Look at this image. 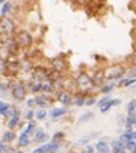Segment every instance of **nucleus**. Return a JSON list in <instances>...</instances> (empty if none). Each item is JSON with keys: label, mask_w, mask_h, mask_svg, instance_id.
<instances>
[{"label": "nucleus", "mask_w": 136, "mask_h": 153, "mask_svg": "<svg viewBox=\"0 0 136 153\" xmlns=\"http://www.w3.org/2000/svg\"><path fill=\"white\" fill-rule=\"evenodd\" d=\"M76 86L80 90V93H83V94H89V91L94 88V82H92V76L91 74H88V73H85V71H82V73H79L77 74V77H76Z\"/></svg>", "instance_id": "obj_1"}, {"label": "nucleus", "mask_w": 136, "mask_h": 153, "mask_svg": "<svg viewBox=\"0 0 136 153\" xmlns=\"http://www.w3.org/2000/svg\"><path fill=\"white\" fill-rule=\"evenodd\" d=\"M126 71H127V70L123 67V65H113V67H110L104 74H106V79L113 80V82H118V80H121V79L124 77Z\"/></svg>", "instance_id": "obj_2"}, {"label": "nucleus", "mask_w": 136, "mask_h": 153, "mask_svg": "<svg viewBox=\"0 0 136 153\" xmlns=\"http://www.w3.org/2000/svg\"><path fill=\"white\" fill-rule=\"evenodd\" d=\"M15 41H17V44H18L20 47L29 49V47L32 46V42H33V38H32V35H30L29 32L20 30V32L17 33V36H15Z\"/></svg>", "instance_id": "obj_3"}, {"label": "nucleus", "mask_w": 136, "mask_h": 153, "mask_svg": "<svg viewBox=\"0 0 136 153\" xmlns=\"http://www.w3.org/2000/svg\"><path fill=\"white\" fill-rule=\"evenodd\" d=\"M11 94H12L14 100H17V102H24V100H26V86L21 85V83L12 85Z\"/></svg>", "instance_id": "obj_4"}, {"label": "nucleus", "mask_w": 136, "mask_h": 153, "mask_svg": "<svg viewBox=\"0 0 136 153\" xmlns=\"http://www.w3.org/2000/svg\"><path fill=\"white\" fill-rule=\"evenodd\" d=\"M15 30V25L14 21L8 17H2L0 18V32H5V33H12Z\"/></svg>", "instance_id": "obj_5"}, {"label": "nucleus", "mask_w": 136, "mask_h": 153, "mask_svg": "<svg viewBox=\"0 0 136 153\" xmlns=\"http://www.w3.org/2000/svg\"><path fill=\"white\" fill-rule=\"evenodd\" d=\"M56 100L61 102L67 108V106H70L73 103V96H71V93H68L67 90H62V91L56 93Z\"/></svg>", "instance_id": "obj_6"}, {"label": "nucleus", "mask_w": 136, "mask_h": 153, "mask_svg": "<svg viewBox=\"0 0 136 153\" xmlns=\"http://www.w3.org/2000/svg\"><path fill=\"white\" fill-rule=\"evenodd\" d=\"M20 117H21V112H20V109H14V114L9 117V120H8V129L9 130H14L18 124H20Z\"/></svg>", "instance_id": "obj_7"}, {"label": "nucleus", "mask_w": 136, "mask_h": 153, "mask_svg": "<svg viewBox=\"0 0 136 153\" xmlns=\"http://www.w3.org/2000/svg\"><path fill=\"white\" fill-rule=\"evenodd\" d=\"M49 140V135L44 132V129H41V127H36L35 130H33V143H36V144H41V143H45Z\"/></svg>", "instance_id": "obj_8"}, {"label": "nucleus", "mask_w": 136, "mask_h": 153, "mask_svg": "<svg viewBox=\"0 0 136 153\" xmlns=\"http://www.w3.org/2000/svg\"><path fill=\"white\" fill-rule=\"evenodd\" d=\"M95 152L97 153H110L112 152V149H110V146H109L106 138H100L98 140V143L95 144Z\"/></svg>", "instance_id": "obj_9"}, {"label": "nucleus", "mask_w": 136, "mask_h": 153, "mask_svg": "<svg viewBox=\"0 0 136 153\" xmlns=\"http://www.w3.org/2000/svg\"><path fill=\"white\" fill-rule=\"evenodd\" d=\"M109 146L112 149L110 153H127L126 152V147H124V143H121L120 140H112L109 141Z\"/></svg>", "instance_id": "obj_10"}, {"label": "nucleus", "mask_w": 136, "mask_h": 153, "mask_svg": "<svg viewBox=\"0 0 136 153\" xmlns=\"http://www.w3.org/2000/svg\"><path fill=\"white\" fill-rule=\"evenodd\" d=\"M14 109H15V108H12V106L8 105L6 102H0V115H2V117L9 118V117L14 114Z\"/></svg>", "instance_id": "obj_11"}, {"label": "nucleus", "mask_w": 136, "mask_h": 153, "mask_svg": "<svg viewBox=\"0 0 136 153\" xmlns=\"http://www.w3.org/2000/svg\"><path fill=\"white\" fill-rule=\"evenodd\" d=\"M121 143H127V141H135L136 140V130L135 129H132V130H124V132L120 135V138H118Z\"/></svg>", "instance_id": "obj_12"}, {"label": "nucleus", "mask_w": 136, "mask_h": 153, "mask_svg": "<svg viewBox=\"0 0 136 153\" xmlns=\"http://www.w3.org/2000/svg\"><path fill=\"white\" fill-rule=\"evenodd\" d=\"M92 82H94V86H98V88H101V86L106 83V74L101 73V71H97L92 74Z\"/></svg>", "instance_id": "obj_13"}, {"label": "nucleus", "mask_w": 136, "mask_h": 153, "mask_svg": "<svg viewBox=\"0 0 136 153\" xmlns=\"http://www.w3.org/2000/svg\"><path fill=\"white\" fill-rule=\"evenodd\" d=\"M120 105H121V100H120V99H110L104 106H101V108H100V112H101V114H106V112H109V111H110V109H112L113 106H120Z\"/></svg>", "instance_id": "obj_14"}, {"label": "nucleus", "mask_w": 136, "mask_h": 153, "mask_svg": "<svg viewBox=\"0 0 136 153\" xmlns=\"http://www.w3.org/2000/svg\"><path fill=\"white\" fill-rule=\"evenodd\" d=\"M52 67H53V71L61 73V71H64V70L67 68V62H65L64 59L56 58V59H52Z\"/></svg>", "instance_id": "obj_15"}, {"label": "nucleus", "mask_w": 136, "mask_h": 153, "mask_svg": "<svg viewBox=\"0 0 136 153\" xmlns=\"http://www.w3.org/2000/svg\"><path fill=\"white\" fill-rule=\"evenodd\" d=\"M117 86H118V82H113V80H110V82H106L103 86H101V88H100V91L104 94V96H109L113 90H115L117 88Z\"/></svg>", "instance_id": "obj_16"}, {"label": "nucleus", "mask_w": 136, "mask_h": 153, "mask_svg": "<svg viewBox=\"0 0 136 153\" xmlns=\"http://www.w3.org/2000/svg\"><path fill=\"white\" fill-rule=\"evenodd\" d=\"M42 147H44L45 153H56V152L61 149V143H58V141H50V143H45Z\"/></svg>", "instance_id": "obj_17"}, {"label": "nucleus", "mask_w": 136, "mask_h": 153, "mask_svg": "<svg viewBox=\"0 0 136 153\" xmlns=\"http://www.w3.org/2000/svg\"><path fill=\"white\" fill-rule=\"evenodd\" d=\"M5 42H6V49H8V53H9V55H15V53L18 52V47H20V46L17 44V41H15V39L8 38Z\"/></svg>", "instance_id": "obj_18"}, {"label": "nucleus", "mask_w": 136, "mask_h": 153, "mask_svg": "<svg viewBox=\"0 0 136 153\" xmlns=\"http://www.w3.org/2000/svg\"><path fill=\"white\" fill-rule=\"evenodd\" d=\"M67 114H68V109H67L65 106L56 108V109H52V111H50V117H52L53 120H56V118H59V117H64V115H67Z\"/></svg>", "instance_id": "obj_19"}, {"label": "nucleus", "mask_w": 136, "mask_h": 153, "mask_svg": "<svg viewBox=\"0 0 136 153\" xmlns=\"http://www.w3.org/2000/svg\"><path fill=\"white\" fill-rule=\"evenodd\" d=\"M35 103L36 106H39L41 109H45L49 106V97L47 96H36L35 97Z\"/></svg>", "instance_id": "obj_20"}, {"label": "nucleus", "mask_w": 136, "mask_h": 153, "mask_svg": "<svg viewBox=\"0 0 136 153\" xmlns=\"http://www.w3.org/2000/svg\"><path fill=\"white\" fill-rule=\"evenodd\" d=\"M136 79H132V77H123L121 80H118V86L121 88H130L132 85H135Z\"/></svg>", "instance_id": "obj_21"}, {"label": "nucleus", "mask_w": 136, "mask_h": 153, "mask_svg": "<svg viewBox=\"0 0 136 153\" xmlns=\"http://www.w3.org/2000/svg\"><path fill=\"white\" fill-rule=\"evenodd\" d=\"M27 146H30V138L24 132H21L18 137V147H27Z\"/></svg>", "instance_id": "obj_22"}, {"label": "nucleus", "mask_w": 136, "mask_h": 153, "mask_svg": "<svg viewBox=\"0 0 136 153\" xmlns=\"http://www.w3.org/2000/svg\"><path fill=\"white\" fill-rule=\"evenodd\" d=\"M86 94L80 93V94H76V97H73V105L76 106H85V102H86Z\"/></svg>", "instance_id": "obj_23"}, {"label": "nucleus", "mask_w": 136, "mask_h": 153, "mask_svg": "<svg viewBox=\"0 0 136 153\" xmlns=\"http://www.w3.org/2000/svg\"><path fill=\"white\" fill-rule=\"evenodd\" d=\"M27 88H29V91L33 93V94L42 93V82H32V83H29Z\"/></svg>", "instance_id": "obj_24"}, {"label": "nucleus", "mask_w": 136, "mask_h": 153, "mask_svg": "<svg viewBox=\"0 0 136 153\" xmlns=\"http://www.w3.org/2000/svg\"><path fill=\"white\" fill-rule=\"evenodd\" d=\"M15 138H17V135L14 134V130H8V132H5V134H3L2 143H6V144H9V143L15 141Z\"/></svg>", "instance_id": "obj_25"}, {"label": "nucleus", "mask_w": 136, "mask_h": 153, "mask_svg": "<svg viewBox=\"0 0 136 153\" xmlns=\"http://www.w3.org/2000/svg\"><path fill=\"white\" fill-rule=\"evenodd\" d=\"M55 90H53V83L50 82V80H45V82H42V93L44 94H50V93H53Z\"/></svg>", "instance_id": "obj_26"}, {"label": "nucleus", "mask_w": 136, "mask_h": 153, "mask_svg": "<svg viewBox=\"0 0 136 153\" xmlns=\"http://www.w3.org/2000/svg\"><path fill=\"white\" fill-rule=\"evenodd\" d=\"M35 129H36V124H35V121L32 120V121H29V124L24 127V130H23V132H24L27 137H30V134H33Z\"/></svg>", "instance_id": "obj_27"}, {"label": "nucleus", "mask_w": 136, "mask_h": 153, "mask_svg": "<svg viewBox=\"0 0 136 153\" xmlns=\"http://www.w3.org/2000/svg\"><path fill=\"white\" fill-rule=\"evenodd\" d=\"M136 112V99H132L129 103H127V115Z\"/></svg>", "instance_id": "obj_28"}, {"label": "nucleus", "mask_w": 136, "mask_h": 153, "mask_svg": "<svg viewBox=\"0 0 136 153\" xmlns=\"http://www.w3.org/2000/svg\"><path fill=\"white\" fill-rule=\"evenodd\" d=\"M124 147H126V152L127 153H136V143L135 141H127L124 144Z\"/></svg>", "instance_id": "obj_29"}, {"label": "nucleus", "mask_w": 136, "mask_h": 153, "mask_svg": "<svg viewBox=\"0 0 136 153\" xmlns=\"http://www.w3.org/2000/svg\"><path fill=\"white\" fill-rule=\"evenodd\" d=\"M15 150L9 146V144H6V143H0V153H14Z\"/></svg>", "instance_id": "obj_30"}, {"label": "nucleus", "mask_w": 136, "mask_h": 153, "mask_svg": "<svg viewBox=\"0 0 136 153\" xmlns=\"http://www.w3.org/2000/svg\"><path fill=\"white\" fill-rule=\"evenodd\" d=\"M12 9V2H6V3H3V6H2V17H6L8 15V12Z\"/></svg>", "instance_id": "obj_31"}, {"label": "nucleus", "mask_w": 136, "mask_h": 153, "mask_svg": "<svg viewBox=\"0 0 136 153\" xmlns=\"http://www.w3.org/2000/svg\"><path fill=\"white\" fill-rule=\"evenodd\" d=\"M92 118H94V114H92V112H85L83 115H80V118H79V123H86V121L92 120Z\"/></svg>", "instance_id": "obj_32"}, {"label": "nucleus", "mask_w": 136, "mask_h": 153, "mask_svg": "<svg viewBox=\"0 0 136 153\" xmlns=\"http://www.w3.org/2000/svg\"><path fill=\"white\" fill-rule=\"evenodd\" d=\"M35 117H36V120H45L47 112H45V109H39V111L35 112Z\"/></svg>", "instance_id": "obj_33"}, {"label": "nucleus", "mask_w": 136, "mask_h": 153, "mask_svg": "<svg viewBox=\"0 0 136 153\" xmlns=\"http://www.w3.org/2000/svg\"><path fill=\"white\" fill-rule=\"evenodd\" d=\"M97 103V99L94 97V96H88L86 97V102H85V106H92V105H95Z\"/></svg>", "instance_id": "obj_34"}, {"label": "nucleus", "mask_w": 136, "mask_h": 153, "mask_svg": "<svg viewBox=\"0 0 136 153\" xmlns=\"http://www.w3.org/2000/svg\"><path fill=\"white\" fill-rule=\"evenodd\" d=\"M110 99H112L110 96H104V97H101L100 100H97V105H98V108H101V106H104V105H106V103H107V102H109Z\"/></svg>", "instance_id": "obj_35"}, {"label": "nucleus", "mask_w": 136, "mask_h": 153, "mask_svg": "<svg viewBox=\"0 0 136 153\" xmlns=\"http://www.w3.org/2000/svg\"><path fill=\"white\" fill-rule=\"evenodd\" d=\"M80 153H95V146H92V144H88V146L85 147V150H82Z\"/></svg>", "instance_id": "obj_36"}, {"label": "nucleus", "mask_w": 136, "mask_h": 153, "mask_svg": "<svg viewBox=\"0 0 136 153\" xmlns=\"http://www.w3.org/2000/svg\"><path fill=\"white\" fill-rule=\"evenodd\" d=\"M64 138H65V134H64V132H56V134L53 135V141H58V143H61Z\"/></svg>", "instance_id": "obj_37"}, {"label": "nucleus", "mask_w": 136, "mask_h": 153, "mask_svg": "<svg viewBox=\"0 0 136 153\" xmlns=\"http://www.w3.org/2000/svg\"><path fill=\"white\" fill-rule=\"evenodd\" d=\"M126 74H127V77L136 79V67H132V68H129V70L126 71Z\"/></svg>", "instance_id": "obj_38"}, {"label": "nucleus", "mask_w": 136, "mask_h": 153, "mask_svg": "<svg viewBox=\"0 0 136 153\" xmlns=\"http://www.w3.org/2000/svg\"><path fill=\"white\" fill-rule=\"evenodd\" d=\"M24 117H26V120H27V121H32V120H33V117H35V111H33V109H29V111L26 112V115H24Z\"/></svg>", "instance_id": "obj_39"}, {"label": "nucleus", "mask_w": 136, "mask_h": 153, "mask_svg": "<svg viewBox=\"0 0 136 153\" xmlns=\"http://www.w3.org/2000/svg\"><path fill=\"white\" fill-rule=\"evenodd\" d=\"M26 103H27V106H29V109H32V108H33V106L36 105V103H35V99H29V100H27Z\"/></svg>", "instance_id": "obj_40"}, {"label": "nucleus", "mask_w": 136, "mask_h": 153, "mask_svg": "<svg viewBox=\"0 0 136 153\" xmlns=\"http://www.w3.org/2000/svg\"><path fill=\"white\" fill-rule=\"evenodd\" d=\"M32 153H45V150H44V147L41 146V147H38V149H35Z\"/></svg>", "instance_id": "obj_41"}, {"label": "nucleus", "mask_w": 136, "mask_h": 153, "mask_svg": "<svg viewBox=\"0 0 136 153\" xmlns=\"http://www.w3.org/2000/svg\"><path fill=\"white\" fill-rule=\"evenodd\" d=\"M98 137H100V132H94V134L89 135V140H95V138H98Z\"/></svg>", "instance_id": "obj_42"}, {"label": "nucleus", "mask_w": 136, "mask_h": 153, "mask_svg": "<svg viewBox=\"0 0 136 153\" xmlns=\"http://www.w3.org/2000/svg\"><path fill=\"white\" fill-rule=\"evenodd\" d=\"M129 90H130V91H135V90H136V85H132V86H130Z\"/></svg>", "instance_id": "obj_43"}, {"label": "nucleus", "mask_w": 136, "mask_h": 153, "mask_svg": "<svg viewBox=\"0 0 136 153\" xmlns=\"http://www.w3.org/2000/svg\"><path fill=\"white\" fill-rule=\"evenodd\" d=\"M14 153H23V152H21V150H20V149H18V150H15V152H14Z\"/></svg>", "instance_id": "obj_44"}, {"label": "nucleus", "mask_w": 136, "mask_h": 153, "mask_svg": "<svg viewBox=\"0 0 136 153\" xmlns=\"http://www.w3.org/2000/svg\"><path fill=\"white\" fill-rule=\"evenodd\" d=\"M0 3H6V0H0Z\"/></svg>", "instance_id": "obj_45"}, {"label": "nucleus", "mask_w": 136, "mask_h": 153, "mask_svg": "<svg viewBox=\"0 0 136 153\" xmlns=\"http://www.w3.org/2000/svg\"><path fill=\"white\" fill-rule=\"evenodd\" d=\"M0 42H2V32H0Z\"/></svg>", "instance_id": "obj_46"}, {"label": "nucleus", "mask_w": 136, "mask_h": 153, "mask_svg": "<svg viewBox=\"0 0 136 153\" xmlns=\"http://www.w3.org/2000/svg\"><path fill=\"white\" fill-rule=\"evenodd\" d=\"M133 64H135V67H136V59H135V61H133Z\"/></svg>", "instance_id": "obj_47"}, {"label": "nucleus", "mask_w": 136, "mask_h": 153, "mask_svg": "<svg viewBox=\"0 0 136 153\" xmlns=\"http://www.w3.org/2000/svg\"><path fill=\"white\" fill-rule=\"evenodd\" d=\"M135 129H136V121H135Z\"/></svg>", "instance_id": "obj_48"}, {"label": "nucleus", "mask_w": 136, "mask_h": 153, "mask_svg": "<svg viewBox=\"0 0 136 153\" xmlns=\"http://www.w3.org/2000/svg\"><path fill=\"white\" fill-rule=\"evenodd\" d=\"M135 143H136V140H135Z\"/></svg>", "instance_id": "obj_49"}]
</instances>
